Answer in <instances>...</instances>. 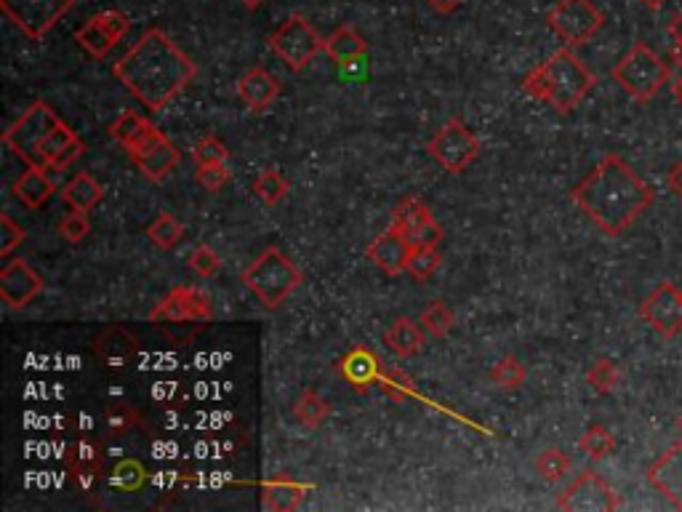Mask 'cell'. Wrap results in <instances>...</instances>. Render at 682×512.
<instances>
[{
	"label": "cell",
	"mask_w": 682,
	"mask_h": 512,
	"mask_svg": "<svg viewBox=\"0 0 682 512\" xmlns=\"http://www.w3.org/2000/svg\"><path fill=\"white\" fill-rule=\"evenodd\" d=\"M571 200L608 238H619L653 206L656 192L619 152H605L573 187Z\"/></svg>",
	"instance_id": "6da1fadb"
},
{
	"label": "cell",
	"mask_w": 682,
	"mask_h": 512,
	"mask_svg": "<svg viewBox=\"0 0 682 512\" xmlns=\"http://www.w3.org/2000/svg\"><path fill=\"white\" fill-rule=\"evenodd\" d=\"M112 75L150 112H160L198 75V64L176 46L171 35L150 27L120 56Z\"/></svg>",
	"instance_id": "7a4b0ae2"
},
{
	"label": "cell",
	"mask_w": 682,
	"mask_h": 512,
	"mask_svg": "<svg viewBox=\"0 0 682 512\" xmlns=\"http://www.w3.org/2000/svg\"><path fill=\"white\" fill-rule=\"evenodd\" d=\"M597 86V75L573 54L571 46L560 48L547 62L533 67L523 78V91L531 99L549 104L557 112L576 110L592 88Z\"/></svg>",
	"instance_id": "3957f363"
},
{
	"label": "cell",
	"mask_w": 682,
	"mask_h": 512,
	"mask_svg": "<svg viewBox=\"0 0 682 512\" xmlns=\"http://www.w3.org/2000/svg\"><path fill=\"white\" fill-rule=\"evenodd\" d=\"M240 280H243V286H246L267 310H278L280 304L286 302L288 296L302 286L304 275L302 270L288 259V254L283 248L267 246L262 254L256 256L254 262L243 270Z\"/></svg>",
	"instance_id": "277c9868"
},
{
	"label": "cell",
	"mask_w": 682,
	"mask_h": 512,
	"mask_svg": "<svg viewBox=\"0 0 682 512\" xmlns=\"http://www.w3.org/2000/svg\"><path fill=\"white\" fill-rule=\"evenodd\" d=\"M611 78L635 102L648 104L661 88L667 86L669 78H672V70L648 43L637 40L635 46H629L627 54L616 62V67L611 70Z\"/></svg>",
	"instance_id": "5b68a950"
},
{
	"label": "cell",
	"mask_w": 682,
	"mask_h": 512,
	"mask_svg": "<svg viewBox=\"0 0 682 512\" xmlns=\"http://www.w3.org/2000/svg\"><path fill=\"white\" fill-rule=\"evenodd\" d=\"M62 123V118L51 110V104L32 102L11 126L3 131V144L19 155L27 166L48 168L43 155H40V144L46 142V136Z\"/></svg>",
	"instance_id": "8992f818"
},
{
	"label": "cell",
	"mask_w": 682,
	"mask_h": 512,
	"mask_svg": "<svg viewBox=\"0 0 682 512\" xmlns=\"http://www.w3.org/2000/svg\"><path fill=\"white\" fill-rule=\"evenodd\" d=\"M272 54L286 62L288 70H304L307 64L326 51V38L302 14H291L278 30L270 35Z\"/></svg>",
	"instance_id": "52a82bcc"
},
{
	"label": "cell",
	"mask_w": 682,
	"mask_h": 512,
	"mask_svg": "<svg viewBox=\"0 0 682 512\" xmlns=\"http://www.w3.org/2000/svg\"><path fill=\"white\" fill-rule=\"evenodd\" d=\"M547 24L565 46H584L603 30L605 14L595 0H557L549 8Z\"/></svg>",
	"instance_id": "ba28073f"
},
{
	"label": "cell",
	"mask_w": 682,
	"mask_h": 512,
	"mask_svg": "<svg viewBox=\"0 0 682 512\" xmlns=\"http://www.w3.org/2000/svg\"><path fill=\"white\" fill-rule=\"evenodd\" d=\"M427 152L448 174H461L464 168L475 163L477 155L483 152V144L475 136V131H469V126H464V120L451 118L437 128L435 136L429 139Z\"/></svg>",
	"instance_id": "9c48e42d"
},
{
	"label": "cell",
	"mask_w": 682,
	"mask_h": 512,
	"mask_svg": "<svg viewBox=\"0 0 682 512\" xmlns=\"http://www.w3.org/2000/svg\"><path fill=\"white\" fill-rule=\"evenodd\" d=\"M128 158L134 160L136 168L142 171L144 179L152 184L166 182L171 171L182 163V152L155 123L144 128V134L128 147Z\"/></svg>",
	"instance_id": "30bf717a"
},
{
	"label": "cell",
	"mask_w": 682,
	"mask_h": 512,
	"mask_svg": "<svg viewBox=\"0 0 682 512\" xmlns=\"http://www.w3.org/2000/svg\"><path fill=\"white\" fill-rule=\"evenodd\" d=\"M555 504L557 510L565 512H613L624 507L619 491L595 470H584L571 480Z\"/></svg>",
	"instance_id": "8fae6325"
},
{
	"label": "cell",
	"mask_w": 682,
	"mask_h": 512,
	"mask_svg": "<svg viewBox=\"0 0 682 512\" xmlns=\"http://www.w3.org/2000/svg\"><path fill=\"white\" fill-rule=\"evenodd\" d=\"M72 6L75 0H0L3 14L30 40L46 38L70 14Z\"/></svg>",
	"instance_id": "7c38bea8"
},
{
	"label": "cell",
	"mask_w": 682,
	"mask_h": 512,
	"mask_svg": "<svg viewBox=\"0 0 682 512\" xmlns=\"http://www.w3.org/2000/svg\"><path fill=\"white\" fill-rule=\"evenodd\" d=\"M211 318L214 302L200 286H174L150 312V323H208Z\"/></svg>",
	"instance_id": "4fadbf2b"
},
{
	"label": "cell",
	"mask_w": 682,
	"mask_h": 512,
	"mask_svg": "<svg viewBox=\"0 0 682 512\" xmlns=\"http://www.w3.org/2000/svg\"><path fill=\"white\" fill-rule=\"evenodd\" d=\"M128 30H131L128 16L123 11H118V8H107V11H99V14L91 16L83 27L75 30V43L88 56L104 59L112 48L118 46L120 40L126 38Z\"/></svg>",
	"instance_id": "5bb4252c"
},
{
	"label": "cell",
	"mask_w": 682,
	"mask_h": 512,
	"mask_svg": "<svg viewBox=\"0 0 682 512\" xmlns=\"http://www.w3.org/2000/svg\"><path fill=\"white\" fill-rule=\"evenodd\" d=\"M640 315L664 339L682 334V291L672 280H661L640 304Z\"/></svg>",
	"instance_id": "9a60e30c"
},
{
	"label": "cell",
	"mask_w": 682,
	"mask_h": 512,
	"mask_svg": "<svg viewBox=\"0 0 682 512\" xmlns=\"http://www.w3.org/2000/svg\"><path fill=\"white\" fill-rule=\"evenodd\" d=\"M43 291V280L24 259H11L0 270V299L11 310H22Z\"/></svg>",
	"instance_id": "2e32d148"
},
{
	"label": "cell",
	"mask_w": 682,
	"mask_h": 512,
	"mask_svg": "<svg viewBox=\"0 0 682 512\" xmlns=\"http://www.w3.org/2000/svg\"><path fill=\"white\" fill-rule=\"evenodd\" d=\"M365 256L379 267L384 275H403L408 270V256H411V243L403 232L389 224L387 230L376 235L365 248Z\"/></svg>",
	"instance_id": "e0dca14e"
},
{
	"label": "cell",
	"mask_w": 682,
	"mask_h": 512,
	"mask_svg": "<svg viewBox=\"0 0 682 512\" xmlns=\"http://www.w3.org/2000/svg\"><path fill=\"white\" fill-rule=\"evenodd\" d=\"M645 478L659 494L667 496L677 510H682V435L648 467Z\"/></svg>",
	"instance_id": "ac0fdd59"
},
{
	"label": "cell",
	"mask_w": 682,
	"mask_h": 512,
	"mask_svg": "<svg viewBox=\"0 0 682 512\" xmlns=\"http://www.w3.org/2000/svg\"><path fill=\"white\" fill-rule=\"evenodd\" d=\"M312 491L310 483L296 480L288 472H275L262 483V504L264 510L272 512H294L302 507L307 494Z\"/></svg>",
	"instance_id": "d6986e66"
},
{
	"label": "cell",
	"mask_w": 682,
	"mask_h": 512,
	"mask_svg": "<svg viewBox=\"0 0 682 512\" xmlns=\"http://www.w3.org/2000/svg\"><path fill=\"white\" fill-rule=\"evenodd\" d=\"M235 91H238L240 102L246 104L248 110L264 112L280 96V80L267 67L256 64V67H248L240 75Z\"/></svg>",
	"instance_id": "ffe728a7"
},
{
	"label": "cell",
	"mask_w": 682,
	"mask_h": 512,
	"mask_svg": "<svg viewBox=\"0 0 682 512\" xmlns=\"http://www.w3.org/2000/svg\"><path fill=\"white\" fill-rule=\"evenodd\" d=\"M136 350H139L136 336L120 326L107 328L94 342V352L99 355L104 366L112 368V371H123V368L131 366L136 358Z\"/></svg>",
	"instance_id": "44dd1931"
},
{
	"label": "cell",
	"mask_w": 682,
	"mask_h": 512,
	"mask_svg": "<svg viewBox=\"0 0 682 512\" xmlns=\"http://www.w3.org/2000/svg\"><path fill=\"white\" fill-rule=\"evenodd\" d=\"M102 462H104L102 446L94 443V440H78V443H72V446L64 451V464H67V470H70V478L75 480L80 488L94 486V480L99 478V472H102Z\"/></svg>",
	"instance_id": "7402d4cb"
},
{
	"label": "cell",
	"mask_w": 682,
	"mask_h": 512,
	"mask_svg": "<svg viewBox=\"0 0 682 512\" xmlns=\"http://www.w3.org/2000/svg\"><path fill=\"white\" fill-rule=\"evenodd\" d=\"M339 374L347 379L357 392H365L373 382H379L381 360L368 347H355L339 360Z\"/></svg>",
	"instance_id": "603a6c76"
},
{
	"label": "cell",
	"mask_w": 682,
	"mask_h": 512,
	"mask_svg": "<svg viewBox=\"0 0 682 512\" xmlns=\"http://www.w3.org/2000/svg\"><path fill=\"white\" fill-rule=\"evenodd\" d=\"M54 190H56L54 179L46 174V168H38V166H30L14 182L16 200L24 203L27 208L46 206L48 198L54 195Z\"/></svg>",
	"instance_id": "cb8c5ba5"
},
{
	"label": "cell",
	"mask_w": 682,
	"mask_h": 512,
	"mask_svg": "<svg viewBox=\"0 0 682 512\" xmlns=\"http://www.w3.org/2000/svg\"><path fill=\"white\" fill-rule=\"evenodd\" d=\"M365 51H368V40L352 24H341L331 35H326V54L341 67L357 62L360 56H365Z\"/></svg>",
	"instance_id": "d4e9b609"
},
{
	"label": "cell",
	"mask_w": 682,
	"mask_h": 512,
	"mask_svg": "<svg viewBox=\"0 0 682 512\" xmlns=\"http://www.w3.org/2000/svg\"><path fill=\"white\" fill-rule=\"evenodd\" d=\"M384 344L397 358H413L424 347V326L413 318H397L384 334Z\"/></svg>",
	"instance_id": "484cf974"
},
{
	"label": "cell",
	"mask_w": 682,
	"mask_h": 512,
	"mask_svg": "<svg viewBox=\"0 0 682 512\" xmlns=\"http://www.w3.org/2000/svg\"><path fill=\"white\" fill-rule=\"evenodd\" d=\"M104 198V187L96 182L91 174H75L70 182L64 184L62 200L72 211H91L94 206H99Z\"/></svg>",
	"instance_id": "4316f807"
},
{
	"label": "cell",
	"mask_w": 682,
	"mask_h": 512,
	"mask_svg": "<svg viewBox=\"0 0 682 512\" xmlns=\"http://www.w3.org/2000/svg\"><path fill=\"white\" fill-rule=\"evenodd\" d=\"M429 219H435V216H432L427 203H421L416 195H408L405 200H400L395 206V211H392V227L403 232L405 238H411L413 232L419 230V227H424Z\"/></svg>",
	"instance_id": "83f0119b"
},
{
	"label": "cell",
	"mask_w": 682,
	"mask_h": 512,
	"mask_svg": "<svg viewBox=\"0 0 682 512\" xmlns=\"http://www.w3.org/2000/svg\"><path fill=\"white\" fill-rule=\"evenodd\" d=\"M331 403H328L320 392L315 390H304L302 395H299V400L294 403V416L296 422L304 424L307 430H318L320 424L326 422L328 416H331Z\"/></svg>",
	"instance_id": "f1b7e54d"
},
{
	"label": "cell",
	"mask_w": 682,
	"mask_h": 512,
	"mask_svg": "<svg viewBox=\"0 0 682 512\" xmlns=\"http://www.w3.org/2000/svg\"><path fill=\"white\" fill-rule=\"evenodd\" d=\"M579 448L592 462H603L616 451V435L603 424H592L579 438Z\"/></svg>",
	"instance_id": "f546056e"
},
{
	"label": "cell",
	"mask_w": 682,
	"mask_h": 512,
	"mask_svg": "<svg viewBox=\"0 0 682 512\" xmlns=\"http://www.w3.org/2000/svg\"><path fill=\"white\" fill-rule=\"evenodd\" d=\"M571 467H573V459L565 454L563 448H557V446L544 448V451L536 456V472H539L541 478L547 480V483H560L563 478H568Z\"/></svg>",
	"instance_id": "4dcf8cb0"
},
{
	"label": "cell",
	"mask_w": 682,
	"mask_h": 512,
	"mask_svg": "<svg viewBox=\"0 0 682 512\" xmlns=\"http://www.w3.org/2000/svg\"><path fill=\"white\" fill-rule=\"evenodd\" d=\"M528 379V371L515 355H504V358L496 360V366L491 368V382L504 392L520 390Z\"/></svg>",
	"instance_id": "1f68e13d"
},
{
	"label": "cell",
	"mask_w": 682,
	"mask_h": 512,
	"mask_svg": "<svg viewBox=\"0 0 682 512\" xmlns=\"http://www.w3.org/2000/svg\"><path fill=\"white\" fill-rule=\"evenodd\" d=\"M288 190H291V184H288V179L280 171H275V168H264L262 174L256 176L254 182V195L262 203H267V206H278L280 200L286 198Z\"/></svg>",
	"instance_id": "d6a6232c"
},
{
	"label": "cell",
	"mask_w": 682,
	"mask_h": 512,
	"mask_svg": "<svg viewBox=\"0 0 682 512\" xmlns=\"http://www.w3.org/2000/svg\"><path fill=\"white\" fill-rule=\"evenodd\" d=\"M147 126H150V120L144 118V115H139V112L131 110L120 112L118 118L110 123V136L123 147V150H128V147L144 134V128Z\"/></svg>",
	"instance_id": "836d02e7"
},
{
	"label": "cell",
	"mask_w": 682,
	"mask_h": 512,
	"mask_svg": "<svg viewBox=\"0 0 682 512\" xmlns=\"http://www.w3.org/2000/svg\"><path fill=\"white\" fill-rule=\"evenodd\" d=\"M419 323L424 326V331H427V334L437 336V339H443V336L451 334L453 326H456V312H453L448 304L432 302L429 307H424V310H421Z\"/></svg>",
	"instance_id": "e575fe53"
},
{
	"label": "cell",
	"mask_w": 682,
	"mask_h": 512,
	"mask_svg": "<svg viewBox=\"0 0 682 512\" xmlns=\"http://www.w3.org/2000/svg\"><path fill=\"white\" fill-rule=\"evenodd\" d=\"M182 235H184V224L179 222L176 216L166 214V211L155 216V222L147 227V238H150L158 248H166V251H171V248L182 240Z\"/></svg>",
	"instance_id": "d590c367"
},
{
	"label": "cell",
	"mask_w": 682,
	"mask_h": 512,
	"mask_svg": "<svg viewBox=\"0 0 682 512\" xmlns=\"http://www.w3.org/2000/svg\"><path fill=\"white\" fill-rule=\"evenodd\" d=\"M587 384L600 395H608L621 384V368L611 358H597L587 371Z\"/></svg>",
	"instance_id": "8d00e7d4"
},
{
	"label": "cell",
	"mask_w": 682,
	"mask_h": 512,
	"mask_svg": "<svg viewBox=\"0 0 682 512\" xmlns=\"http://www.w3.org/2000/svg\"><path fill=\"white\" fill-rule=\"evenodd\" d=\"M443 256L437 251V246H411V256H408V270L416 280H429L440 270Z\"/></svg>",
	"instance_id": "74e56055"
},
{
	"label": "cell",
	"mask_w": 682,
	"mask_h": 512,
	"mask_svg": "<svg viewBox=\"0 0 682 512\" xmlns=\"http://www.w3.org/2000/svg\"><path fill=\"white\" fill-rule=\"evenodd\" d=\"M139 422H142L139 408L131 406V403H112L110 408H104V424H107L110 435H126Z\"/></svg>",
	"instance_id": "f35d334b"
},
{
	"label": "cell",
	"mask_w": 682,
	"mask_h": 512,
	"mask_svg": "<svg viewBox=\"0 0 682 512\" xmlns=\"http://www.w3.org/2000/svg\"><path fill=\"white\" fill-rule=\"evenodd\" d=\"M192 160H195V166H216V163L230 160V150H227V144L219 136H200L195 147H192Z\"/></svg>",
	"instance_id": "ab89813d"
},
{
	"label": "cell",
	"mask_w": 682,
	"mask_h": 512,
	"mask_svg": "<svg viewBox=\"0 0 682 512\" xmlns=\"http://www.w3.org/2000/svg\"><path fill=\"white\" fill-rule=\"evenodd\" d=\"M379 384H381V390L387 392L392 400H405V398H411V395H416V384H413V379L405 374L403 368H397V366L381 368Z\"/></svg>",
	"instance_id": "60d3db41"
},
{
	"label": "cell",
	"mask_w": 682,
	"mask_h": 512,
	"mask_svg": "<svg viewBox=\"0 0 682 512\" xmlns=\"http://www.w3.org/2000/svg\"><path fill=\"white\" fill-rule=\"evenodd\" d=\"M75 139H78V134H75L67 123H59V126L46 136V142L40 144V155H43V160H46V166L48 168L54 166V160L59 158V155H62V152L75 142Z\"/></svg>",
	"instance_id": "b9f144b4"
},
{
	"label": "cell",
	"mask_w": 682,
	"mask_h": 512,
	"mask_svg": "<svg viewBox=\"0 0 682 512\" xmlns=\"http://www.w3.org/2000/svg\"><path fill=\"white\" fill-rule=\"evenodd\" d=\"M187 267H190L192 272H198L200 278H211V275H216V272L222 270V256L216 254L211 246H206V243H200V246H195L190 251Z\"/></svg>",
	"instance_id": "7bdbcfd3"
},
{
	"label": "cell",
	"mask_w": 682,
	"mask_h": 512,
	"mask_svg": "<svg viewBox=\"0 0 682 512\" xmlns=\"http://www.w3.org/2000/svg\"><path fill=\"white\" fill-rule=\"evenodd\" d=\"M147 480V472L136 459H126L112 470V486L123 488V491H136Z\"/></svg>",
	"instance_id": "ee69618b"
},
{
	"label": "cell",
	"mask_w": 682,
	"mask_h": 512,
	"mask_svg": "<svg viewBox=\"0 0 682 512\" xmlns=\"http://www.w3.org/2000/svg\"><path fill=\"white\" fill-rule=\"evenodd\" d=\"M195 179H198V184L203 187V190L216 195V192H222L224 187L230 184L232 174H230V168H227V163H216V166L195 168Z\"/></svg>",
	"instance_id": "f6af8a7d"
},
{
	"label": "cell",
	"mask_w": 682,
	"mask_h": 512,
	"mask_svg": "<svg viewBox=\"0 0 682 512\" xmlns=\"http://www.w3.org/2000/svg\"><path fill=\"white\" fill-rule=\"evenodd\" d=\"M59 235L67 243H80L91 235V222H88L86 211H72L59 222Z\"/></svg>",
	"instance_id": "bcb514c9"
},
{
	"label": "cell",
	"mask_w": 682,
	"mask_h": 512,
	"mask_svg": "<svg viewBox=\"0 0 682 512\" xmlns=\"http://www.w3.org/2000/svg\"><path fill=\"white\" fill-rule=\"evenodd\" d=\"M27 232L22 230V224H16L8 214L0 216V256H11L16 246H22Z\"/></svg>",
	"instance_id": "7dc6e473"
},
{
	"label": "cell",
	"mask_w": 682,
	"mask_h": 512,
	"mask_svg": "<svg viewBox=\"0 0 682 512\" xmlns=\"http://www.w3.org/2000/svg\"><path fill=\"white\" fill-rule=\"evenodd\" d=\"M445 238L443 227H440V222L437 219H429L424 227H419V230L413 232L411 238H408V243L411 246H440Z\"/></svg>",
	"instance_id": "c3c4849f"
},
{
	"label": "cell",
	"mask_w": 682,
	"mask_h": 512,
	"mask_svg": "<svg viewBox=\"0 0 682 512\" xmlns=\"http://www.w3.org/2000/svg\"><path fill=\"white\" fill-rule=\"evenodd\" d=\"M83 152H86V142H83V139L78 136V139H75V142H72L70 147H67V150H64L62 155L54 160V166L51 168H54V171H64V168H70L72 163H75V160L83 155Z\"/></svg>",
	"instance_id": "681fc988"
},
{
	"label": "cell",
	"mask_w": 682,
	"mask_h": 512,
	"mask_svg": "<svg viewBox=\"0 0 682 512\" xmlns=\"http://www.w3.org/2000/svg\"><path fill=\"white\" fill-rule=\"evenodd\" d=\"M667 184H669V190L677 192V195L682 198V160H677V163H672V166H669Z\"/></svg>",
	"instance_id": "f907efd6"
},
{
	"label": "cell",
	"mask_w": 682,
	"mask_h": 512,
	"mask_svg": "<svg viewBox=\"0 0 682 512\" xmlns=\"http://www.w3.org/2000/svg\"><path fill=\"white\" fill-rule=\"evenodd\" d=\"M427 3L435 8L437 14L448 16V14H453V11H459L464 0H427Z\"/></svg>",
	"instance_id": "816d5d0a"
},
{
	"label": "cell",
	"mask_w": 682,
	"mask_h": 512,
	"mask_svg": "<svg viewBox=\"0 0 682 512\" xmlns=\"http://www.w3.org/2000/svg\"><path fill=\"white\" fill-rule=\"evenodd\" d=\"M667 32L672 35V40H675V43H682V11H677V14L672 16V22H669Z\"/></svg>",
	"instance_id": "f5cc1de1"
},
{
	"label": "cell",
	"mask_w": 682,
	"mask_h": 512,
	"mask_svg": "<svg viewBox=\"0 0 682 512\" xmlns=\"http://www.w3.org/2000/svg\"><path fill=\"white\" fill-rule=\"evenodd\" d=\"M669 59H672V64H675V67H680L682 70V43H675V46H672V51H669Z\"/></svg>",
	"instance_id": "db71d44e"
},
{
	"label": "cell",
	"mask_w": 682,
	"mask_h": 512,
	"mask_svg": "<svg viewBox=\"0 0 682 512\" xmlns=\"http://www.w3.org/2000/svg\"><path fill=\"white\" fill-rule=\"evenodd\" d=\"M672 96H675L677 104H680V107H682V72H680V78H677L675 83H672Z\"/></svg>",
	"instance_id": "11a10c76"
},
{
	"label": "cell",
	"mask_w": 682,
	"mask_h": 512,
	"mask_svg": "<svg viewBox=\"0 0 682 512\" xmlns=\"http://www.w3.org/2000/svg\"><path fill=\"white\" fill-rule=\"evenodd\" d=\"M640 3H645V6L653 8V11H659V8H664V3H667V0H640Z\"/></svg>",
	"instance_id": "9f6ffc18"
},
{
	"label": "cell",
	"mask_w": 682,
	"mask_h": 512,
	"mask_svg": "<svg viewBox=\"0 0 682 512\" xmlns=\"http://www.w3.org/2000/svg\"><path fill=\"white\" fill-rule=\"evenodd\" d=\"M240 3H243V6H246V8H259L264 3V0H240Z\"/></svg>",
	"instance_id": "6f0895ef"
},
{
	"label": "cell",
	"mask_w": 682,
	"mask_h": 512,
	"mask_svg": "<svg viewBox=\"0 0 682 512\" xmlns=\"http://www.w3.org/2000/svg\"><path fill=\"white\" fill-rule=\"evenodd\" d=\"M677 430H680V435H682V414L677 416Z\"/></svg>",
	"instance_id": "680465c9"
},
{
	"label": "cell",
	"mask_w": 682,
	"mask_h": 512,
	"mask_svg": "<svg viewBox=\"0 0 682 512\" xmlns=\"http://www.w3.org/2000/svg\"><path fill=\"white\" fill-rule=\"evenodd\" d=\"M680 291H682V288H680Z\"/></svg>",
	"instance_id": "91938a15"
}]
</instances>
